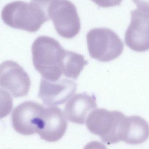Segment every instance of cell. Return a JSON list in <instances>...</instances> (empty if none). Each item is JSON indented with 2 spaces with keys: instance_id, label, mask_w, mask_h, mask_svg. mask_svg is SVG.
I'll use <instances>...</instances> for the list:
<instances>
[{
  "instance_id": "6da1fadb",
  "label": "cell",
  "mask_w": 149,
  "mask_h": 149,
  "mask_svg": "<svg viewBox=\"0 0 149 149\" xmlns=\"http://www.w3.org/2000/svg\"><path fill=\"white\" fill-rule=\"evenodd\" d=\"M32 61L43 78L57 81L62 75L73 78L79 67V54L65 50L55 38L38 37L31 48Z\"/></svg>"
},
{
  "instance_id": "7a4b0ae2",
  "label": "cell",
  "mask_w": 149,
  "mask_h": 149,
  "mask_svg": "<svg viewBox=\"0 0 149 149\" xmlns=\"http://www.w3.org/2000/svg\"><path fill=\"white\" fill-rule=\"evenodd\" d=\"M3 22L12 28L35 32L49 20L48 14L31 2L15 1L5 5L1 15Z\"/></svg>"
},
{
  "instance_id": "3957f363",
  "label": "cell",
  "mask_w": 149,
  "mask_h": 149,
  "mask_svg": "<svg viewBox=\"0 0 149 149\" xmlns=\"http://www.w3.org/2000/svg\"><path fill=\"white\" fill-rule=\"evenodd\" d=\"M126 117L120 111L97 108L88 115L86 124L91 133L98 136L103 142L109 145L121 141Z\"/></svg>"
},
{
  "instance_id": "277c9868",
  "label": "cell",
  "mask_w": 149,
  "mask_h": 149,
  "mask_svg": "<svg viewBox=\"0 0 149 149\" xmlns=\"http://www.w3.org/2000/svg\"><path fill=\"white\" fill-rule=\"evenodd\" d=\"M86 40L90 57L101 62L116 59L121 55L124 49L118 35L108 28L90 30L87 34Z\"/></svg>"
},
{
  "instance_id": "5b68a950",
  "label": "cell",
  "mask_w": 149,
  "mask_h": 149,
  "mask_svg": "<svg viewBox=\"0 0 149 149\" xmlns=\"http://www.w3.org/2000/svg\"><path fill=\"white\" fill-rule=\"evenodd\" d=\"M48 16L61 36L73 38L79 32L80 18L76 7L70 1L54 0L49 7Z\"/></svg>"
},
{
  "instance_id": "8992f818",
  "label": "cell",
  "mask_w": 149,
  "mask_h": 149,
  "mask_svg": "<svg viewBox=\"0 0 149 149\" xmlns=\"http://www.w3.org/2000/svg\"><path fill=\"white\" fill-rule=\"evenodd\" d=\"M31 85L29 76L16 62L7 60L0 64V87L14 98L26 96Z\"/></svg>"
},
{
  "instance_id": "52a82bcc",
  "label": "cell",
  "mask_w": 149,
  "mask_h": 149,
  "mask_svg": "<svg viewBox=\"0 0 149 149\" xmlns=\"http://www.w3.org/2000/svg\"><path fill=\"white\" fill-rule=\"evenodd\" d=\"M45 108L32 101H26L14 109L12 114L13 128L17 133L29 136L37 133Z\"/></svg>"
},
{
  "instance_id": "ba28073f",
  "label": "cell",
  "mask_w": 149,
  "mask_h": 149,
  "mask_svg": "<svg viewBox=\"0 0 149 149\" xmlns=\"http://www.w3.org/2000/svg\"><path fill=\"white\" fill-rule=\"evenodd\" d=\"M125 43L137 52L149 50V11L136 9L131 12V22L126 31Z\"/></svg>"
},
{
  "instance_id": "9c48e42d",
  "label": "cell",
  "mask_w": 149,
  "mask_h": 149,
  "mask_svg": "<svg viewBox=\"0 0 149 149\" xmlns=\"http://www.w3.org/2000/svg\"><path fill=\"white\" fill-rule=\"evenodd\" d=\"M76 89L77 85L71 80L63 78L53 81L42 78L38 96L46 106H58L66 102Z\"/></svg>"
},
{
  "instance_id": "30bf717a",
  "label": "cell",
  "mask_w": 149,
  "mask_h": 149,
  "mask_svg": "<svg viewBox=\"0 0 149 149\" xmlns=\"http://www.w3.org/2000/svg\"><path fill=\"white\" fill-rule=\"evenodd\" d=\"M67 127V120L61 109L55 107L45 108L37 134L44 141L55 142L64 135Z\"/></svg>"
},
{
  "instance_id": "8fae6325",
  "label": "cell",
  "mask_w": 149,
  "mask_h": 149,
  "mask_svg": "<svg viewBox=\"0 0 149 149\" xmlns=\"http://www.w3.org/2000/svg\"><path fill=\"white\" fill-rule=\"evenodd\" d=\"M96 97L86 93L74 95L65 105L64 112L69 121L78 124L86 122L88 115L96 108Z\"/></svg>"
},
{
  "instance_id": "7c38bea8",
  "label": "cell",
  "mask_w": 149,
  "mask_h": 149,
  "mask_svg": "<svg viewBox=\"0 0 149 149\" xmlns=\"http://www.w3.org/2000/svg\"><path fill=\"white\" fill-rule=\"evenodd\" d=\"M149 137V125L144 119L138 115L126 116L121 141L127 144L137 145L145 142Z\"/></svg>"
},
{
  "instance_id": "4fadbf2b",
  "label": "cell",
  "mask_w": 149,
  "mask_h": 149,
  "mask_svg": "<svg viewBox=\"0 0 149 149\" xmlns=\"http://www.w3.org/2000/svg\"><path fill=\"white\" fill-rule=\"evenodd\" d=\"M13 108V100L7 92L0 89V119L8 116Z\"/></svg>"
},
{
  "instance_id": "5bb4252c",
  "label": "cell",
  "mask_w": 149,
  "mask_h": 149,
  "mask_svg": "<svg viewBox=\"0 0 149 149\" xmlns=\"http://www.w3.org/2000/svg\"><path fill=\"white\" fill-rule=\"evenodd\" d=\"M97 5L102 8H109L120 5L123 0H91Z\"/></svg>"
},
{
  "instance_id": "9a60e30c",
  "label": "cell",
  "mask_w": 149,
  "mask_h": 149,
  "mask_svg": "<svg viewBox=\"0 0 149 149\" xmlns=\"http://www.w3.org/2000/svg\"><path fill=\"white\" fill-rule=\"evenodd\" d=\"M138 9L149 11V0H132Z\"/></svg>"
},
{
  "instance_id": "2e32d148",
  "label": "cell",
  "mask_w": 149,
  "mask_h": 149,
  "mask_svg": "<svg viewBox=\"0 0 149 149\" xmlns=\"http://www.w3.org/2000/svg\"><path fill=\"white\" fill-rule=\"evenodd\" d=\"M83 149H107V147L98 141L91 142L87 143Z\"/></svg>"
}]
</instances>
